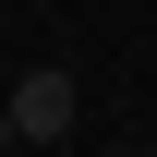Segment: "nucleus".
<instances>
[{
  "mask_svg": "<svg viewBox=\"0 0 157 157\" xmlns=\"http://www.w3.org/2000/svg\"><path fill=\"white\" fill-rule=\"evenodd\" d=\"M0 121H12V145H60V133L85 121V97H73V73H60V60H36V73L0 97Z\"/></svg>",
  "mask_w": 157,
  "mask_h": 157,
  "instance_id": "1",
  "label": "nucleus"
},
{
  "mask_svg": "<svg viewBox=\"0 0 157 157\" xmlns=\"http://www.w3.org/2000/svg\"><path fill=\"white\" fill-rule=\"evenodd\" d=\"M0 145H12V121H0Z\"/></svg>",
  "mask_w": 157,
  "mask_h": 157,
  "instance_id": "2",
  "label": "nucleus"
}]
</instances>
